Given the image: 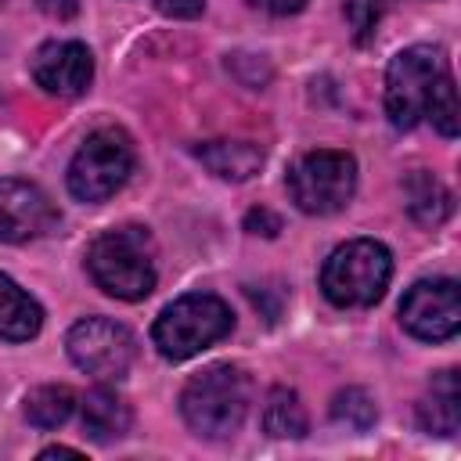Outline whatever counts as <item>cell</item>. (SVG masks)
Here are the masks:
<instances>
[{
	"label": "cell",
	"instance_id": "484cf974",
	"mask_svg": "<svg viewBox=\"0 0 461 461\" xmlns=\"http://www.w3.org/2000/svg\"><path fill=\"white\" fill-rule=\"evenodd\" d=\"M40 457H43V461H47V457H79V450H76V447H43Z\"/></svg>",
	"mask_w": 461,
	"mask_h": 461
},
{
	"label": "cell",
	"instance_id": "44dd1931",
	"mask_svg": "<svg viewBox=\"0 0 461 461\" xmlns=\"http://www.w3.org/2000/svg\"><path fill=\"white\" fill-rule=\"evenodd\" d=\"M393 0H346V22L353 29V40L357 43H367L382 22V14L389 11Z\"/></svg>",
	"mask_w": 461,
	"mask_h": 461
},
{
	"label": "cell",
	"instance_id": "7402d4cb",
	"mask_svg": "<svg viewBox=\"0 0 461 461\" xmlns=\"http://www.w3.org/2000/svg\"><path fill=\"white\" fill-rule=\"evenodd\" d=\"M245 230L274 238V234L281 230V220H277V216H274L270 209H249V212H245Z\"/></svg>",
	"mask_w": 461,
	"mask_h": 461
},
{
	"label": "cell",
	"instance_id": "ffe728a7",
	"mask_svg": "<svg viewBox=\"0 0 461 461\" xmlns=\"http://www.w3.org/2000/svg\"><path fill=\"white\" fill-rule=\"evenodd\" d=\"M425 115L432 119V126H436L443 137H457V130H461V104H457V86H454V76H450V72L436 83Z\"/></svg>",
	"mask_w": 461,
	"mask_h": 461
},
{
	"label": "cell",
	"instance_id": "52a82bcc",
	"mask_svg": "<svg viewBox=\"0 0 461 461\" xmlns=\"http://www.w3.org/2000/svg\"><path fill=\"white\" fill-rule=\"evenodd\" d=\"M357 191V158L349 151L317 148L288 169V194L310 216H331L346 209Z\"/></svg>",
	"mask_w": 461,
	"mask_h": 461
},
{
	"label": "cell",
	"instance_id": "9a60e30c",
	"mask_svg": "<svg viewBox=\"0 0 461 461\" xmlns=\"http://www.w3.org/2000/svg\"><path fill=\"white\" fill-rule=\"evenodd\" d=\"M43 328V310L40 303L18 288L7 274H0V339L7 342H29Z\"/></svg>",
	"mask_w": 461,
	"mask_h": 461
},
{
	"label": "cell",
	"instance_id": "8fae6325",
	"mask_svg": "<svg viewBox=\"0 0 461 461\" xmlns=\"http://www.w3.org/2000/svg\"><path fill=\"white\" fill-rule=\"evenodd\" d=\"M29 72L43 94L79 97L94 79V54L79 40H50L32 54Z\"/></svg>",
	"mask_w": 461,
	"mask_h": 461
},
{
	"label": "cell",
	"instance_id": "5bb4252c",
	"mask_svg": "<svg viewBox=\"0 0 461 461\" xmlns=\"http://www.w3.org/2000/svg\"><path fill=\"white\" fill-rule=\"evenodd\" d=\"M130 421H133L130 403L119 393H112L104 385H97V389L86 393V400H83V432L94 443L122 439L130 432Z\"/></svg>",
	"mask_w": 461,
	"mask_h": 461
},
{
	"label": "cell",
	"instance_id": "3957f363",
	"mask_svg": "<svg viewBox=\"0 0 461 461\" xmlns=\"http://www.w3.org/2000/svg\"><path fill=\"white\" fill-rule=\"evenodd\" d=\"M230 328H234V313L220 295L187 292L158 313L151 328V342L166 360H191L223 335H230Z\"/></svg>",
	"mask_w": 461,
	"mask_h": 461
},
{
	"label": "cell",
	"instance_id": "cb8c5ba5",
	"mask_svg": "<svg viewBox=\"0 0 461 461\" xmlns=\"http://www.w3.org/2000/svg\"><path fill=\"white\" fill-rule=\"evenodd\" d=\"M252 7L267 11V14H295L306 7V0H249Z\"/></svg>",
	"mask_w": 461,
	"mask_h": 461
},
{
	"label": "cell",
	"instance_id": "277c9868",
	"mask_svg": "<svg viewBox=\"0 0 461 461\" xmlns=\"http://www.w3.org/2000/svg\"><path fill=\"white\" fill-rule=\"evenodd\" d=\"M393 277V256L375 238H353L321 267V292L335 306H375Z\"/></svg>",
	"mask_w": 461,
	"mask_h": 461
},
{
	"label": "cell",
	"instance_id": "e0dca14e",
	"mask_svg": "<svg viewBox=\"0 0 461 461\" xmlns=\"http://www.w3.org/2000/svg\"><path fill=\"white\" fill-rule=\"evenodd\" d=\"M76 411V393L68 385H40L25 396V418L36 429H58L72 418Z\"/></svg>",
	"mask_w": 461,
	"mask_h": 461
},
{
	"label": "cell",
	"instance_id": "7c38bea8",
	"mask_svg": "<svg viewBox=\"0 0 461 461\" xmlns=\"http://www.w3.org/2000/svg\"><path fill=\"white\" fill-rule=\"evenodd\" d=\"M418 425L425 432L436 436H454L461 425V385H457V371H439L429 382L425 400L418 403Z\"/></svg>",
	"mask_w": 461,
	"mask_h": 461
},
{
	"label": "cell",
	"instance_id": "4fadbf2b",
	"mask_svg": "<svg viewBox=\"0 0 461 461\" xmlns=\"http://www.w3.org/2000/svg\"><path fill=\"white\" fill-rule=\"evenodd\" d=\"M194 155L202 158V166L220 176V180H252L263 166V148L252 140H205L194 148Z\"/></svg>",
	"mask_w": 461,
	"mask_h": 461
},
{
	"label": "cell",
	"instance_id": "9c48e42d",
	"mask_svg": "<svg viewBox=\"0 0 461 461\" xmlns=\"http://www.w3.org/2000/svg\"><path fill=\"white\" fill-rule=\"evenodd\" d=\"M400 324L421 342H447L461 328V288L454 277L414 281L400 303Z\"/></svg>",
	"mask_w": 461,
	"mask_h": 461
},
{
	"label": "cell",
	"instance_id": "6da1fadb",
	"mask_svg": "<svg viewBox=\"0 0 461 461\" xmlns=\"http://www.w3.org/2000/svg\"><path fill=\"white\" fill-rule=\"evenodd\" d=\"M86 270L101 292L137 303L155 288V241L144 227H112L90 241Z\"/></svg>",
	"mask_w": 461,
	"mask_h": 461
},
{
	"label": "cell",
	"instance_id": "ac0fdd59",
	"mask_svg": "<svg viewBox=\"0 0 461 461\" xmlns=\"http://www.w3.org/2000/svg\"><path fill=\"white\" fill-rule=\"evenodd\" d=\"M263 429L277 439L306 436V411L292 389H270V396L263 403Z\"/></svg>",
	"mask_w": 461,
	"mask_h": 461
},
{
	"label": "cell",
	"instance_id": "8992f818",
	"mask_svg": "<svg viewBox=\"0 0 461 461\" xmlns=\"http://www.w3.org/2000/svg\"><path fill=\"white\" fill-rule=\"evenodd\" d=\"M133 140L119 126H101L94 130L79 151L68 162V191L79 202H104L112 198L133 173Z\"/></svg>",
	"mask_w": 461,
	"mask_h": 461
},
{
	"label": "cell",
	"instance_id": "2e32d148",
	"mask_svg": "<svg viewBox=\"0 0 461 461\" xmlns=\"http://www.w3.org/2000/svg\"><path fill=\"white\" fill-rule=\"evenodd\" d=\"M403 198H407V212L421 223V227H439L450 216V191L429 173V169H414L403 180Z\"/></svg>",
	"mask_w": 461,
	"mask_h": 461
},
{
	"label": "cell",
	"instance_id": "5b68a950",
	"mask_svg": "<svg viewBox=\"0 0 461 461\" xmlns=\"http://www.w3.org/2000/svg\"><path fill=\"white\" fill-rule=\"evenodd\" d=\"M447 58L439 47L414 43L403 47L385 68V119L393 130H414L432 101L436 83L447 76Z\"/></svg>",
	"mask_w": 461,
	"mask_h": 461
},
{
	"label": "cell",
	"instance_id": "ba28073f",
	"mask_svg": "<svg viewBox=\"0 0 461 461\" xmlns=\"http://www.w3.org/2000/svg\"><path fill=\"white\" fill-rule=\"evenodd\" d=\"M65 349H68L72 364L79 371H86L90 378L115 382L130 371V364L137 357V339L126 324H119L112 317H83L68 328Z\"/></svg>",
	"mask_w": 461,
	"mask_h": 461
},
{
	"label": "cell",
	"instance_id": "d6986e66",
	"mask_svg": "<svg viewBox=\"0 0 461 461\" xmlns=\"http://www.w3.org/2000/svg\"><path fill=\"white\" fill-rule=\"evenodd\" d=\"M331 418H335L339 425L353 429V432H367V429L375 425V418H378V407H375V400H371L364 389L349 385V389L335 393V400H331Z\"/></svg>",
	"mask_w": 461,
	"mask_h": 461
},
{
	"label": "cell",
	"instance_id": "603a6c76",
	"mask_svg": "<svg viewBox=\"0 0 461 461\" xmlns=\"http://www.w3.org/2000/svg\"><path fill=\"white\" fill-rule=\"evenodd\" d=\"M155 7L169 18H198L205 11V0H155Z\"/></svg>",
	"mask_w": 461,
	"mask_h": 461
},
{
	"label": "cell",
	"instance_id": "d4e9b609",
	"mask_svg": "<svg viewBox=\"0 0 461 461\" xmlns=\"http://www.w3.org/2000/svg\"><path fill=\"white\" fill-rule=\"evenodd\" d=\"M40 11L65 22V18H72V14L79 11V0H40Z\"/></svg>",
	"mask_w": 461,
	"mask_h": 461
},
{
	"label": "cell",
	"instance_id": "7a4b0ae2",
	"mask_svg": "<svg viewBox=\"0 0 461 461\" xmlns=\"http://www.w3.org/2000/svg\"><path fill=\"white\" fill-rule=\"evenodd\" d=\"M252 382L238 364H212L198 371L180 393V414L191 432L205 439L234 436L249 414Z\"/></svg>",
	"mask_w": 461,
	"mask_h": 461
},
{
	"label": "cell",
	"instance_id": "30bf717a",
	"mask_svg": "<svg viewBox=\"0 0 461 461\" xmlns=\"http://www.w3.org/2000/svg\"><path fill=\"white\" fill-rule=\"evenodd\" d=\"M58 205L32 180H0V245H22L50 234L58 227Z\"/></svg>",
	"mask_w": 461,
	"mask_h": 461
}]
</instances>
